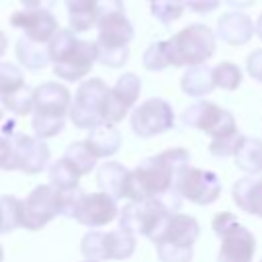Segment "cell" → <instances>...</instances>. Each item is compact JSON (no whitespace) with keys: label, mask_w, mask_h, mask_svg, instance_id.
Instances as JSON below:
<instances>
[{"label":"cell","mask_w":262,"mask_h":262,"mask_svg":"<svg viewBox=\"0 0 262 262\" xmlns=\"http://www.w3.org/2000/svg\"><path fill=\"white\" fill-rule=\"evenodd\" d=\"M190 154L184 147L164 149L156 156H149L131 170V199L129 201H145L158 199L166 203L172 211L180 207V194L174 188L178 172L188 166Z\"/></svg>","instance_id":"cell-1"},{"label":"cell","mask_w":262,"mask_h":262,"mask_svg":"<svg viewBox=\"0 0 262 262\" xmlns=\"http://www.w3.org/2000/svg\"><path fill=\"white\" fill-rule=\"evenodd\" d=\"M53 74L66 82H78L90 74L98 61L96 41H84L74 35L72 29H59L47 43Z\"/></svg>","instance_id":"cell-2"},{"label":"cell","mask_w":262,"mask_h":262,"mask_svg":"<svg viewBox=\"0 0 262 262\" xmlns=\"http://www.w3.org/2000/svg\"><path fill=\"white\" fill-rule=\"evenodd\" d=\"M72 94L59 82H43L35 88L33 100V121L31 127L39 139H49L57 135L63 125L66 117L70 115Z\"/></svg>","instance_id":"cell-3"},{"label":"cell","mask_w":262,"mask_h":262,"mask_svg":"<svg viewBox=\"0 0 262 262\" xmlns=\"http://www.w3.org/2000/svg\"><path fill=\"white\" fill-rule=\"evenodd\" d=\"M98 61L108 68H121L129 57V43L135 37L131 20L125 10H113L98 18Z\"/></svg>","instance_id":"cell-4"},{"label":"cell","mask_w":262,"mask_h":262,"mask_svg":"<svg viewBox=\"0 0 262 262\" xmlns=\"http://www.w3.org/2000/svg\"><path fill=\"white\" fill-rule=\"evenodd\" d=\"M199 233L201 227L192 215L172 213L154 242L160 262H192V246Z\"/></svg>","instance_id":"cell-5"},{"label":"cell","mask_w":262,"mask_h":262,"mask_svg":"<svg viewBox=\"0 0 262 262\" xmlns=\"http://www.w3.org/2000/svg\"><path fill=\"white\" fill-rule=\"evenodd\" d=\"M168 47L172 68L203 66L215 53V33L207 25L194 23L168 39Z\"/></svg>","instance_id":"cell-6"},{"label":"cell","mask_w":262,"mask_h":262,"mask_svg":"<svg viewBox=\"0 0 262 262\" xmlns=\"http://www.w3.org/2000/svg\"><path fill=\"white\" fill-rule=\"evenodd\" d=\"M213 231L219 235L221 246L217 262H252L256 252L254 233L244 227L233 213H217L213 217Z\"/></svg>","instance_id":"cell-7"},{"label":"cell","mask_w":262,"mask_h":262,"mask_svg":"<svg viewBox=\"0 0 262 262\" xmlns=\"http://www.w3.org/2000/svg\"><path fill=\"white\" fill-rule=\"evenodd\" d=\"M172 211L166 203L158 199H145V201H129V205L123 207L119 213V227L131 231L133 235H143L149 242H156L158 233L170 219Z\"/></svg>","instance_id":"cell-8"},{"label":"cell","mask_w":262,"mask_h":262,"mask_svg":"<svg viewBox=\"0 0 262 262\" xmlns=\"http://www.w3.org/2000/svg\"><path fill=\"white\" fill-rule=\"evenodd\" d=\"M135 235L123 227L113 231H88L82 242L80 250L86 260L102 262V260H127L135 252Z\"/></svg>","instance_id":"cell-9"},{"label":"cell","mask_w":262,"mask_h":262,"mask_svg":"<svg viewBox=\"0 0 262 262\" xmlns=\"http://www.w3.org/2000/svg\"><path fill=\"white\" fill-rule=\"evenodd\" d=\"M108 92V86L100 78H90L80 84L76 90L74 102L70 106V121L78 129H94L102 123V106H104V96Z\"/></svg>","instance_id":"cell-10"},{"label":"cell","mask_w":262,"mask_h":262,"mask_svg":"<svg viewBox=\"0 0 262 262\" xmlns=\"http://www.w3.org/2000/svg\"><path fill=\"white\" fill-rule=\"evenodd\" d=\"M57 215H63V192H59L51 184H39L23 201L20 227L39 231Z\"/></svg>","instance_id":"cell-11"},{"label":"cell","mask_w":262,"mask_h":262,"mask_svg":"<svg viewBox=\"0 0 262 262\" xmlns=\"http://www.w3.org/2000/svg\"><path fill=\"white\" fill-rule=\"evenodd\" d=\"M176 192L180 194V199H186L194 205H211L219 199L221 194V180L215 172L211 170H201V168H192L190 164L184 166L174 182Z\"/></svg>","instance_id":"cell-12"},{"label":"cell","mask_w":262,"mask_h":262,"mask_svg":"<svg viewBox=\"0 0 262 262\" xmlns=\"http://www.w3.org/2000/svg\"><path fill=\"white\" fill-rule=\"evenodd\" d=\"M180 119L186 127L205 131L213 139L237 131L233 115L227 108H221V106H217L215 102H209V100H199V102L190 104L188 108H184Z\"/></svg>","instance_id":"cell-13"},{"label":"cell","mask_w":262,"mask_h":262,"mask_svg":"<svg viewBox=\"0 0 262 262\" xmlns=\"http://www.w3.org/2000/svg\"><path fill=\"white\" fill-rule=\"evenodd\" d=\"M174 127V108L164 98H147L131 113V129L139 139H149Z\"/></svg>","instance_id":"cell-14"},{"label":"cell","mask_w":262,"mask_h":262,"mask_svg":"<svg viewBox=\"0 0 262 262\" xmlns=\"http://www.w3.org/2000/svg\"><path fill=\"white\" fill-rule=\"evenodd\" d=\"M141 92V80L137 74L127 72L123 74L113 88H108L104 96V106H102V123L104 125H115L123 121V117L131 111V106L137 102Z\"/></svg>","instance_id":"cell-15"},{"label":"cell","mask_w":262,"mask_h":262,"mask_svg":"<svg viewBox=\"0 0 262 262\" xmlns=\"http://www.w3.org/2000/svg\"><path fill=\"white\" fill-rule=\"evenodd\" d=\"M117 215H119L117 199H113L111 194H106L102 190H96V192L80 194L72 217L86 227H100V225L115 221Z\"/></svg>","instance_id":"cell-16"},{"label":"cell","mask_w":262,"mask_h":262,"mask_svg":"<svg viewBox=\"0 0 262 262\" xmlns=\"http://www.w3.org/2000/svg\"><path fill=\"white\" fill-rule=\"evenodd\" d=\"M10 25L14 29L25 31L23 37L35 43H49L51 37L59 31L57 18L51 14V10H16L10 16Z\"/></svg>","instance_id":"cell-17"},{"label":"cell","mask_w":262,"mask_h":262,"mask_svg":"<svg viewBox=\"0 0 262 262\" xmlns=\"http://www.w3.org/2000/svg\"><path fill=\"white\" fill-rule=\"evenodd\" d=\"M12 143L16 154V168L25 174H39L49 164V147L43 139L18 133L12 129Z\"/></svg>","instance_id":"cell-18"},{"label":"cell","mask_w":262,"mask_h":262,"mask_svg":"<svg viewBox=\"0 0 262 262\" xmlns=\"http://www.w3.org/2000/svg\"><path fill=\"white\" fill-rule=\"evenodd\" d=\"M96 182L113 199H131V170L119 162H104L98 168Z\"/></svg>","instance_id":"cell-19"},{"label":"cell","mask_w":262,"mask_h":262,"mask_svg":"<svg viewBox=\"0 0 262 262\" xmlns=\"http://www.w3.org/2000/svg\"><path fill=\"white\" fill-rule=\"evenodd\" d=\"M254 23L248 14L239 10H231L219 16L217 20V35L221 41L229 45H246L254 37Z\"/></svg>","instance_id":"cell-20"},{"label":"cell","mask_w":262,"mask_h":262,"mask_svg":"<svg viewBox=\"0 0 262 262\" xmlns=\"http://www.w3.org/2000/svg\"><path fill=\"white\" fill-rule=\"evenodd\" d=\"M231 196L235 205L256 217H262V178L260 176H244L233 182Z\"/></svg>","instance_id":"cell-21"},{"label":"cell","mask_w":262,"mask_h":262,"mask_svg":"<svg viewBox=\"0 0 262 262\" xmlns=\"http://www.w3.org/2000/svg\"><path fill=\"white\" fill-rule=\"evenodd\" d=\"M84 141L96 158H108V156H115L119 151L121 133L115 125H98V127L90 129V133Z\"/></svg>","instance_id":"cell-22"},{"label":"cell","mask_w":262,"mask_h":262,"mask_svg":"<svg viewBox=\"0 0 262 262\" xmlns=\"http://www.w3.org/2000/svg\"><path fill=\"white\" fill-rule=\"evenodd\" d=\"M66 6L74 33H84L98 25V0H66Z\"/></svg>","instance_id":"cell-23"},{"label":"cell","mask_w":262,"mask_h":262,"mask_svg":"<svg viewBox=\"0 0 262 262\" xmlns=\"http://www.w3.org/2000/svg\"><path fill=\"white\" fill-rule=\"evenodd\" d=\"M180 86H182V92L184 94L194 96V98H201V96L213 92V88H215L213 68H207L205 63L203 66L188 68L182 74V78H180Z\"/></svg>","instance_id":"cell-24"},{"label":"cell","mask_w":262,"mask_h":262,"mask_svg":"<svg viewBox=\"0 0 262 262\" xmlns=\"http://www.w3.org/2000/svg\"><path fill=\"white\" fill-rule=\"evenodd\" d=\"M49 184L53 188H57L59 192H68V190H76L80 188V178H82V172L66 158L61 156L59 160H55L51 166H49Z\"/></svg>","instance_id":"cell-25"},{"label":"cell","mask_w":262,"mask_h":262,"mask_svg":"<svg viewBox=\"0 0 262 262\" xmlns=\"http://www.w3.org/2000/svg\"><path fill=\"white\" fill-rule=\"evenodd\" d=\"M235 166L246 172V176L262 174V139L244 137L239 149L235 151Z\"/></svg>","instance_id":"cell-26"},{"label":"cell","mask_w":262,"mask_h":262,"mask_svg":"<svg viewBox=\"0 0 262 262\" xmlns=\"http://www.w3.org/2000/svg\"><path fill=\"white\" fill-rule=\"evenodd\" d=\"M16 57L27 70H43L51 61L47 43H35L27 37L16 41Z\"/></svg>","instance_id":"cell-27"},{"label":"cell","mask_w":262,"mask_h":262,"mask_svg":"<svg viewBox=\"0 0 262 262\" xmlns=\"http://www.w3.org/2000/svg\"><path fill=\"white\" fill-rule=\"evenodd\" d=\"M23 221V201L14 194L0 196V233H10L20 227Z\"/></svg>","instance_id":"cell-28"},{"label":"cell","mask_w":262,"mask_h":262,"mask_svg":"<svg viewBox=\"0 0 262 262\" xmlns=\"http://www.w3.org/2000/svg\"><path fill=\"white\" fill-rule=\"evenodd\" d=\"M186 8V0H149L151 16L158 18L162 25H172L182 16Z\"/></svg>","instance_id":"cell-29"},{"label":"cell","mask_w":262,"mask_h":262,"mask_svg":"<svg viewBox=\"0 0 262 262\" xmlns=\"http://www.w3.org/2000/svg\"><path fill=\"white\" fill-rule=\"evenodd\" d=\"M25 86H27V82H25L20 68H16L10 61H0V98H6L10 94L18 92Z\"/></svg>","instance_id":"cell-30"},{"label":"cell","mask_w":262,"mask_h":262,"mask_svg":"<svg viewBox=\"0 0 262 262\" xmlns=\"http://www.w3.org/2000/svg\"><path fill=\"white\" fill-rule=\"evenodd\" d=\"M143 66L149 72H160V70L170 68L172 66V59H170L168 41H156V43L147 45L145 51H143Z\"/></svg>","instance_id":"cell-31"},{"label":"cell","mask_w":262,"mask_h":262,"mask_svg":"<svg viewBox=\"0 0 262 262\" xmlns=\"http://www.w3.org/2000/svg\"><path fill=\"white\" fill-rule=\"evenodd\" d=\"M213 80H215V88L231 92L242 84V70L231 61H221L213 68Z\"/></svg>","instance_id":"cell-32"},{"label":"cell","mask_w":262,"mask_h":262,"mask_svg":"<svg viewBox=\"0 0 262 262\" xmlns=\"http://www.w3.org/2000/svg\"><path fill=\"white\" fill-rule=\"evenodd\" d=\"M33 100H35V90L25 86V88H20L18 92H14L6 98H0V104H2L4 111H10L16 117H23V115L33 113Z\"/></svg>","instance_id":"cell-33"},{"label":"cell","mask_w":262,"mask_h":262,"mask_svg":"<svg viewBox=\"0 0 262 262\" xmlns=\"http://www.w3.org/2000/svg\"><path fill=\"white\" fill-rule=\"evenodd\" d=\"M63 156L82 172V176L88 174V172L96 166V160H98V158L92 154V149L86 145V141H74V143L66 149Z\"/></svg>","instance_id":"cell-34"},{"label":"cell","mask_w":262,"mask_h":262,"mask_svg":"<svg viewBox=\"0 0 262 262\" xmlns=\"http://www.w3.org/2000/svg\"><path fill=\"white\" fill-rule=\"evenodd\" d=\"M244 137H246V135H242L239 131L229 133V135H223V137H215V139H211V143H209V151H211L215 158L235 156V151L239 149Z\"/></svg>","instance_id":"cell-35"},{"label":"cell","mask_w":262,"mask_h":262,"mask_svg":"<svg viewBox=\"0 0 262 262\" xmlns=\"http://www.w3.org/2000/svg\"><path fill=\"white\" fill-rule=\"evenodd\" d=\"M8 135H0V170H18L16 168V154H14V143H12V125L4 127Z\"/></svg>","instance_id":"cell-36"},{"label":"cell","mask_w":262,"mask_h":262,"mask_svg":"<svg viewBox=\"0 0 262 262\" xmlns=\"http://www.w3.org/2000/svg\"><path fill=\"white\" fill-rule=\"evenodd\" d=\"M246 68H248V74L252 76V80H256V82L262 84V49H254L248 55Z\"/></svg>","instance_id":"cell-37"},{"label":"cell","mask_w":262,"mask_h":262,"mask_svg":"<svg viewBox=\"0 0 262 262\" xmlns=\"http://www.w3.org/2000/svg\"><path fill=\"white\" fill-rule=\"evenodd\" d=\"M219 2L221 0H186V6L196 14H209L219 6Z\"/></svg>","instance_id":"cell-38"},{"label":"cell","mask_w":262,"mask_h":262,"mask_svg":"<svg viewBox=\"0 0 262 262\" xmlns=\"http://www.w3.org/2000/svg\"><path fill=\"white\" fill-rule=\"evenodd\" d=\"M57 0H20L27 10H51Z\"/></svg>","instance_id":"cell-39"},{"label":"cell","mask_w":262,"mask_h":262,"mask_svg":"<svg viewBox=\"0 0 262 262\" xmlns=\"http://www.w3.org/2000/svg\"><path fill=\"white\" fill-rule=\"evenodd\" d=\"M229 6H233V8H248V6H252L256 0H225Z\"/></svg>","instance_id":"cell-40"},{"label":"cell","mask_w":262,"mask_h":262,"mask_svg":"<svg viewBox=\"0 0 262 262\" xmlns=\"http://www.w3.org/2000/svg\"><path fill=\"white\" fill-rule=\"evenodd\" d=\"M254 31H256V35L262 39V14L256 18V23H254Z\"/></svg>","instance_id":"cell-41"},{"label":"cell","mask_w":262,"mask_h":262,"mask_svg":"<svg viewBox=\"0 0 262 262\" xmlns=\"http://www.w3.org/2000/svg\"><path fill=\"white\" fill-rule=\"evenodd\" d=\"M6 45H8V41H6V35L0 31V57L4 55V51H6Z\"/></svg>","instance_id":"cell-42"},{"label":"cell","mask_w":262,"mask_h":262,"mask_svg":"<svg viewBox=\"0 0 262 262\" xmlns=\"http://www.w3.org/2000/svg\"><path fill=\"white\" fill-rule=\"evenodd\" d=\"M0 262H4V248H2V244H0Z\"/></svg>","instance_id":"cell-43"},{"label":"cell","mask_w":262,"mask_h":262,"mask_svg":"<svg viewBox=\"0 0 262 262\" xmlns=\"http://www.w3.org/2000/svg\"><path fill=\"white\" fill-rule=\"evenodd\" d=\"M80 262H94V260H86V258H84V260H80Z\"/></svg>","instance_id":"cell-44"},{"label":"cell","mask_w":262,"mask_h":262,"mask_svg":"<svg viewBox=\"0 0 262 262\" xmlns=\"http://www.w3.org/2000/svg\"><path fill=\"white\" fill-rule=\"evenodd\" d=\"M260 262H262V260H260Z\"/></svg>","instance_id":"cell-45"}]
</instances>
